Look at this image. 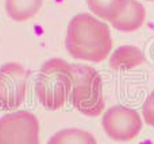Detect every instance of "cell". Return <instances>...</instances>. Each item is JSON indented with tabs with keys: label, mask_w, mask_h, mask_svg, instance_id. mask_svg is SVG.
<instances>
[{
	"label": "cell",
	"mask_w": 154,
	"mask_h": 144,
	"mask_svg": "<svg viewBox=\"0 0 154 144\" xmlns=\"http://www.w3.org/2000/svg\"><path fill=\"white\" fill-rule=\"evenodd\" d=\"M65 46L76 59L103 62L112 50L109 27L91 13H79L69 22Z\"/></svg>",
	"instance_id": "1"
},
{
	"label": "cell",
	"mask_w": 154,
	"mask_h": 144,
	"mask_svg": "<svg viewBox=\"0 0 154 144\" xmlns=\"http://www.w3.org/2000/svg\"><path fill=\"white\" fill-rule=\"evenodd\" d=\"M72 65L61 58H51L42 65L35 80V93L45 109L62 108L72 94Z\"/></svg>",
	"instance_id": "2"
},
{
	"label": "cell",
	"mask_w": 154,
	"mask_h": 144,
	"mask_svg": "<svg viewBox=\"0 0 154 144\" xmlns=\"http://www.w3.org/2000/svg\"><path fill=\"white\" fill-rule=\"evenodd\" d=\"M73 67V107L88 117L100 116L104 110V94L101 77L88 65H72Z\"/></svg>",
	"instance_id": "3"
},
{
	"label": "cell",
	"mask_w": 154,
	"mask_h": 144,
	"mask_svg": "<svg viewBox=\"0 0 154 144\" xmlns=\"http://www.w3.org/2000/svg\"><path fill=\"white\" fill-rule=\"evenodd\" d=\"M0 144H39L37 116L16 110L0 117Z\"/></svg>",
	"instance_id": "4"
},
{
	"label": "cell",
	"mask_w": 154,
	"mask_h": 144,
	"mask_svg": "<svg viewBox=\"0 0 154 144\" xmlns=\"http://www.w3.org/2000/svg\"><path fill=\"white\" fill-rule=\"evenodd\" d=\"M30 72L19 63H5L0 67V107L15 110L24 101Z\"/></svg>",
	"instance_id": "5"
},
{
	"label": "cell",
	"mask_w": 154,
	"mask_h": 144,
	"mask_svg": "<svg viewBox=\"0 0 154 144\" xmlns=\"http://www.w3.org/2000/svg\"><path fill=\"white\" fill-rule=\"evenodd\" d=\"M101 123L106 135L116 142H130L142 131V119L139 113L123 105L107 109Z\"/></svg>",
	"instance_id": "6"
},
{
	"label": "cell",
	"mask_w": 154,
	"mask_h": 144,
	"mask_svg": "<svg viewBox=\"0 0 154 144\" xmlns=\"http://www.w3.org/2000/svg\"><path fill=\"white\" fill-rule=\"evenodd\" d=\"M146 18L145 7L138 0H127L119 15L111 22V24L122 32H134L142 27Z\"/></svg>",
	"instance_id": "7"
},
{
	"label": "cell",
	"mask_w": 154,
	"mask_h": 144,
	"mask_svg": "<svg viewBox=\"0 0 154 144\" xmlns=\"http://www.w3.org/2000/svg\"><path fill=\"white\" fill-rule=\"evenodd\" d=\"M146 58L141 48L135 46H120L112 53L109 66L115 70H127L145 63Z\"/></svg>",
	"instance_id": "8"
},
{
	"label": "cell",
	"mask_w": 154,
	"mask_h": 144,
	"mask_svg": "<svg viewBox=\"0 0 154 144\" xmlns=\"http://www.w3.org/2000/svg\"><path fill=\"white\" fill-rule=\"evenodd\" d=\"M43 0H5V10L15 22H24L39 12Z\"/></svg>",
	"instance_id": "9"
},
{
	"label": "cell",
	"mask_w": 154,
	"mask_h": 144,
	"mask_svg": "<svg viewBox=\"0 0 154 144\" xmlns=\"http://www.w3.org/2000/svg\"><path fill=\"white\" fill-rule=\"evenodd\" d=\"M127 0H87L89 10L97 18L111 23L126 5Z\"/></svg>",
	"instance_id": "10"
},
{
	"label": "cell",
	"mask_w": 154,
	"mask_h": 144,
	"mask_svg": "<svg viewBox=\"0 0 154 144\" xmlns=\"http://www.w3.org/2000/svg\"><path fill=\"white\" fill-rule=\"evenodd\" d=\"M48 144H96V139L87 131L66 128L54 134Z\"/></svg>",
	"instance_id": "11"
},
{
	"label": "cell",
	"mask_w": 154,
	"mask_h": 144,
	"mask_svg": "<svg viewBox=\"0 0 154 144\" xmlns=\"http://www.w3.org/2000/svg\"><path fill=\"white\" fill-rule=\"evenodd\" d=\"M143 119L150 127H154V90L147 96L142 107Z\"/></svg>",
	"instance_id": "12"
},
{
	"label": "cell",
	"mask_w": 154,
	"mask_h": 144,
	"mask_svg": "<svg viewBox=\"0 0 154 144\" xmlns=\"http://www.w3.org/2000/svg\"><path fill=\"white\" fill-rule=\"evenodd\" d=\"M147 1H154V0H147Z\"/></svg>",
	"instance_id": "13"
}]
</instances>
